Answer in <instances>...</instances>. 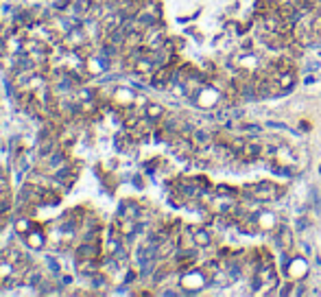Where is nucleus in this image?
I'll return each instance as SVG.
<instances>
[{"label":"nucleus","instance_id":"20e7f679","mask_svg":"<svg viewBox=\"0 0 321 297\" xmlns=\"http://www.w3.org/2000/svg\"><path fill=\"white\" fill-rule=\"evenodd\" d=\"M266 127H273V129H288L286 125H282V123H275V120H269V123H266Z\"/></svg>","mask_w":321,"mask_h":297},{"label":"nucleus","instance_id":"f03ea898","mask_svg":"<svg viewBox=\"0 0 321 297\" xmlns=\"http://www.w3.org/2000/svg\"><path fill=\"white\" fill-rule=\"evenodd\" d=\"M210 140H212L210 131H205V129H195V142H197V144H208Z\"/></svg>","mask_w":321,"mask_h":297},{"label":"nucleus","instance_id":"f257e3e1","mask_svg":"<svg viewBox=\"0 0 321 297\" xmlns=\"http://www.w3.org/2000/svg\"><path fill=\"white\" fill-rule=\"evenodd\" d=\"M195 242H197L199 247L210 245V242H212V236H210V232H205V229H199V232L195 234Z\"/></svg>","mask_w":321,"mask_h":297},{"label":"nucleus","instance_id":"7ed1b4c3","mask_svg":"<svg viewBox=\"0 0 321 297\" xmlns=\"http://www.w3.org/2000/svg\"><path fill=\"white\" fill-rule=\"evenodd\" d=\"M149 118H160L162 116V114H164V110H162V107L160 105H149Z\"/></svg>","mask_w":321,"mask_h":297},{"label":"nucleus","instance_id":"39448f33","mask_svg":"<svg viewBox=\"0 0 321 297\" xmlns=\"http://www.w3.org/2000/svg\"><path fill=\"white\" fill-rule=\"evenodd\" d=\"M301 249H304V253H306V256H310V245H308V242H301Z\"/></svg>","mask_w":321,"mask_h":297}]
</instances>
